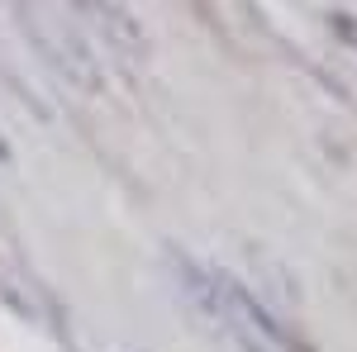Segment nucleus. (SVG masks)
<instances>
[{"label": "nucleus", "mask_w": 357, "mask_h": 352, "mask_svg": "<svg viewBox=\"0 0 357 352\" xmlns=\"http://www.w3.org/2000/svg\"><path fill=\"white\" fill-rule=\"evenodd\" d=\"M172 267H176V286H181V296L191 300L195 319L210 324V333L224 338L229 348H238V352H310L301 333H291L286 319L262 296H252L234 271L215 267V262H200L191 252H176Z\"/></svg>", "instance_id": "obj_1"}, {"label": "nucleus", "mask_w": 357, "mask_h": 352, "mask_svg": "<svg viewBox=\"0 0 357 352\" xmlns=\"http://www.w3.org/2000/svg\"><path fill=\"white\" fill-rule=\"evenodd\" d=\"M15 20L24 24V33L33 38V48L43 53V62H48L67 86H77L86 95H100V91H105V67H100L96 43H91L67 15H57V10H20Z\"/></svg>", "instance_id": "obj_2"}, {"label": "nucleus", "mask_w": 357, "mask_h": 352, "mask_svg": "<svg viewBox=\"0 0 357 352\" xmlns=\"http://www.w3.org/2000/svg\"><path fill=\"white\" fill-rule=\"evenodd\" d=\"M77 20L86 29H96V38L114 57H124V62H138V57L148 53V33H143V24H138L124 5H91L86 0V5H77Z\"/></svg>", "instance_id": "obj_3"}, {"label": "nucleus", "mask_w": 357, "mask_h": 352, "mask_svg": "<svg viewBox=\"0 0 357 352\" xmlns=\"http://www.w3.org/2000/svg\"><path fill=\"white\" fill-rule=\"evenodd\" d=\"M329 29H333V38H338L343 48H353V53H357V15L338 10V15H329Z\"/></svg>", "instance_id": "obj_4"}, {"label": "nucleus", "mask_w": 357, "mask_h": 352, "mask_svg": "<svg viewBox=\"0 0 357 352\" xmlns=\"http://www.w3.org/2000/svg\"><path fill=\"white\" fill-rule=\"evenodd\" d=\"M15 162V148H10V138H5V129H0V167Z\"/></svg>", "instance_id": "obj_5"}]
</instances>
